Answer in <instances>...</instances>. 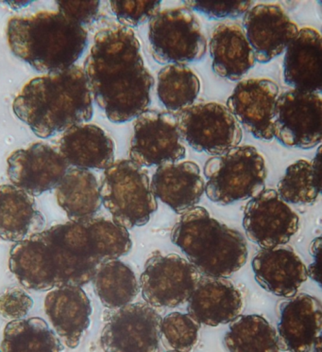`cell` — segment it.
<instances>
[{
	"label": "cell",
	"instance_id": "10",
	"mask_svg": "<svg viewBox=\"0 0 322 352\" xmlns=\"http://www.w3.org/2000/svg\"><path fill=\"white\" fill-rule=\"evenodd\" d=\"M185 155L177 116L158 110H146L138 116L130 142V160L141 167H160L179 162Z\"/></svg>",
	"mask_w": 322,
	"mask_h": 352
},
{
	"label": "cell",
	"instance_id": "7",
	"mask_svg": "<svg viewBox=\"0 0 322 352\" xmlns=\"http://www.w3.org/2000/svg\"><path fill=\"white\" fill-rule=\"evenodd\" d=\"M205 193L218 205L255 197L265 190V158L253 146H238L206 161Z\"/></svg>",
	"mask_w": 322,
	"mask_h": 352
},
{
	"label": "cell",
	"instance_id": "37",
	"mask_svg": "<svg viewBox=\"0 0 322 352\" xmlns=\"http://www.w3.org/2000/svg\"><path fill=\"white\" fill-rule=\"evenodd\" d=\"M56 3L60 14L84 28L87 25L93 23L99 16L100 2L97 0H89V1L62 0V1H57Z\"/></svg>",
	"mask_w": 322,
	"mask_h": 352
},
{
	"label": "cell",
	"instance_id": "1",
	"mask_svg": "<svg viewBox=\"0 0 322 352\" xmlns=\"http://www.w3.org/2000/svg\"><path fill=\"white\" fill-rule=\"evenodd\" d=\"M132 246L129 231L113 220L69 221L14 243L9 267L29 290L82 287L103 264L127 255Z\"/></svg>",
	"mask_w": 322,
	"mask_h": 352
},
{
	"label": "cell",
	"instance_id": "11",
	"mask_svg": "<svg viewBox=\"0 0 322 352\" xmlns=\"http://www.w3.org/2000/svg\"><path fill=\"white\" fill-rule=\"evenodd\" d=\"M100 344L104 352H158L162 316L147 303H130L111 310Z\"/></svg>",
	"mask_w": 322,
	"mask_h": 352
},
{
	"label": "cell",
	"instance_id": "30",
	"mask_svg": "<svg viewBox=\"0 0 322 352\" xmlns=\"http://www.w3.org/2000/svg\"><path fill=\"white\" fill-rule=\"evenodd\" d=\"M224 341L230 352H280L281 349L276 329L258 314L236 318Z\"/></svg>",
	"mask_w": 322,
	"mask_h": 352
},
{
	"label": "cell",
	"instance_id": "15",
	"mask_svg": "<svg viewBox=\"0 0 322 352\" xmlns=\"http://www.w3.org/2000/svg\"><path fill=\"white\" fill-rule=\"evenodd\" d=\"M69 167L57 147L42 142L14 151L7 160L12 185L34 197L56 188Z\"/></svg>",
	"mask_w": 322,
	"mask_h": 352
},
{
	"label": "cell",
	"instance_id": "16",
	"mask_svg": "<svg viewBox=\"0 0 322 352\" xmlns=\"http://www.w3.org/2000/svg\"><path fill=\"white\" fill-rule=\"evenodd\" d=\"M278 85L273 80H243L236 85L227 100V108L253 137L273 140V123L278 100Z\"/></svg>",
	"mask_w": 322,
	"mask_h": 352
},
{
	"label": "cell",
	"instance_id": "33",
	"mask_svg": "<svg viewBox=\"0 0 322 352\" xmlns=\"http://www.w3.org/2000/svg\"><path fill=\"white\" fill-rule=\"evenodd\" d=\"M200 325L188 314H168L162 318L161 337L173 351L191 352L198 341Z\"/></svg>",
	"mask_w": 322,
	"mask_h": 352
},
{
	"label": "cell",
	"instance_id": "38",
	"mask_svg": "<svg viewBox=\"0 0 322 352\" xmlns=\"http://www.w3.org/2000/svg\"><path fill=\"white\" fill-rule=\"evenodd\" d=\"M307 276H310L312 280L321 284L319 275V261H314V263L308 266V268H307Z\"/></svg>",
	"mask_w": 322,
	"mask_h": 352
},
{
	"label": "cell",
	"instance_id": "22",
	"mask_svg": "<svg viewBox=\"0 0 322 352\" xmlns=\"http://www.w3.org/2000/svg\"><path fill=\"white\" fill-rule=\"evenodd\" d=\"M156 199L183 214L197 207L205 192V181L200 167L192 161L170 163L158 167L150 181Z\"/></svg>",
	"mask_w": 322,
	"mask_h": 352
},
{
	"label": "cell",
	"instance_id": "23",
	"mask_svg": "<svg viewBox=\"0 0 322 352\" xmlns=\"http://www.w3.org/2000/svg\"><path fill=\"white\" fill-rule=\"evenodd\" d=\"M321 36L317 30L304 27L286 47L284 80L293 90L321 93Z\"/></svg>",
	"mask_w": 322,
	"mask_h": 352
},
{
	"label": "cell",
	"instance_id": "35",
	"mask_svg": "<svg viewBox=\"0 0 322 352\" xmlns=\"http://www.w3.org/2000/svg\"><path fill=\"white\" fill-rule=\"evenodd\" d=\"M186 8L192 12H200L209 19H235L245 14L253 6V1L238 0V1H205L190 0L183 1Z\"/></svg>",
	"mask_w": 322,
	"mask_h": 352
},
{
	"label": "cell",
	"instance_id": "19",
	"mask_svg": "<svg viewBox=\"0 0 322 352\" xmlns=\"http://www.w3.org/2000/svg\"><path fill=\"white\" fill-rule=\"evenodd\" d=\"M188 314L200 325L231 323L243 310V296L226 278L201 276L188 299Z\"/></svg>",
	"mask_w": 322,
	"mask_h": 352
},
{
	"label": "cell",
	"instance_id": "9",
	"mask_svg": "<svg viewBox=\"0 0 322 352\" xmlns=\"http://www.w3.org/2000/svg\"><path fill=\"white\" fill-rule=\"evenodd\" d=\"M177 117L183 140L197 152L221 155L242 140V128L235 116L218 102L194 104Z\"/></svg>",
	"mask_w": 322,
	"mask_h": 352
},
{
	"label": "cell",
	"instance_id": "5",
	"mask_svg": "<svg viewBox=\"0 0 322 352\" xmlns=\"http://www.w3.org/2000/svg\"><path fill=\"white\" fill-rule=\"evenodd\" d=\"M171 241L201 276L228 278L248 260L245 237L218 222L203 207L183 213L173 228Z\"/></svg>",
	"mask_w": 322,
	"mask_h": 352
},
{
	"label": "cell",
	"instance_id": "13",
	"mask_svg": "<svg viewBox=\"0 0 322 352\" xmlns=\"http://www.w3.org/2000/svg\"><path fill=\"white\" fill-rule=\"evenodd\" d=\"M200 276L195 266L177 254H158L146 263L141 294L153 308H175L187 302Z\"/></svg>",
	"mask_w": 322,
	"mask_h": 352
},
{
	"label": "cell",
	"instance_id": "31",
	"mask_svg": "<svg viewBox=\"0 0 322 352\" xmlns=\"http://www.w3.org/2000/svg\"><path fill=\"white\" fill-rule=\"evenodd\" d=\"M200 90V79L186 65H167L158 73L157 95L171 114L192 107Z\"/></svg>",
	"mask_w": 322,
	"mask_h": 352
},
{
	"label": "cell",
	"instance_id": "40",
	"mask_svg": "<svg viewBox=\"0 0 322 352\" xmlns=\"http://www.w3.org/2000/svg\"><path fill=\"white\" fill-rule=\"evenodd\" d=\"M167 352H176V351H167Z\"/></svg>",
	"mask_w": 322,
	"mask_h": 352
},
{
	"label": "cell",
	"instance_id": "4",
	"mask_svg": "<svg viewBox=\"0 0 322 352\" xmlns=\"http://www.w3.org/2000/svg\"><path fill=\"white\" fill-rule=\"evenodd\" d=\"M12 54L40 72L69 69L80 59L88 45L85 28L59 12H38L14 16L7 26Z\"/></svg>",
	"mask_w": 322,
	"mask_h": 352
},
{
	"label": "cell",
	"instance_id": "18",
	"mask_svg": "<svg viewBox=\"0 0 322 352\" xmlns=\"http://www.w3.org/2000/svg\"><path fill=\"white\" fill-rule=\"evenodd\" d=\"M279 343L288 352H314L321 340L322 306L308 294H296L279 307Z\"/></svg>",
	"mask_w": 322,
	"mask_h": 352
},
{
	"label": "cell",
	"instance_id": "17",
	"mask_svg": "<svg viewBox=\"0 0 322 352\" xmlns=\"http://www.w3.org/2000/svg\"><path fill=\"white\" fill-rule=\"evenodd\" d=\"M242 29L260 64L280 56L299 32L298 26L277 4H258L249 10L244 14Z\"/></svg>",
	"mask_w": 322,
	"mask_h": 352
},
{
	"label": "cell",
	"instance_id": "24",
	"mask_svg": "<svg viewBox=\"0 0 322 352\" xmlns=\"http://www.w3.org/2000/svg\"><path fill=\"white\" fill-rule=\"evenodd\" d=\"M58 150L72 167L106 170L115 162L114 140L95 124L75 125L58 140Z\"/></svg>",
	"mask_w": 322,
	"mask_h": 352
},
{
	"label": "cell",
	"instance_id": "39",
	"mask_svg": "<svg viewBox=\"0 0 322 352\" xmlns=\"http://www.w3.org/2000/svg\"><path fill=\"white\" fill-rule=\"evenodd\" d=\"M321 238H316L313 241H312L310 245V253L311 255L314 256V258H317V261H319V251H321Z\"/></svg>",
	"mask_w": 322,
	"mask_h": 352
},
{
	"label": "cell",
	"instance_id": "12",
	"mask_svg": "<svg viewBox=\"0 0 322 352\" xmlns=\"http://www.w3.org/2000/svg\"><path fill=\"white\" fill-rule=\"evenodd\" d=\"M321 93H284L276 102L273 138L286 147L312 149L321 144Z\"/></svg>",
	"mask_w": 322,
	"mask_h": 352
},
{
	"label": "cell",
	"instance_id": "25",
	"mask_svg": "<svg viewBox=\"0 0 322 352\" xmlns=\"http://www.w3.org/2000/svg\"><path fill=\"white\" fill-rule=\"evenodd\" d=\"M209 50L214 72L227 80H240L256 63L250 43L238 24H218L211 35Z\"/></svg>",
	"mask_w": 322,
	"mask_h": 352
},
{
	"label": "cell",
	"instance_id": "21",
	"mask_svg": "<svg viewBox=\"0 0 322 352\" xmlns=\"http://www.w3.org/2000/svg\"><path fill=\"white\" fill-rule=\"evenodd\" d=\"M45 311L60 340L74 349L90 326L92 305L84 289L62 286L49 291L45 298Z\"/></svg>",
	"mask_w": 322,
	"mask_h": 352
},
{
	"label": "cell",
	"instance_id": "34",
	"mask_svg": "<svg viewBox=\"0 0 322 352\" xmlns=\"http://www.w3.org/2000/svg\"><path fill=\"white\" fill-rule=\"evenodd\" d=\"M111 9L122 26L138 27L152 20L160 12L161 1H129L113 0Z\"/></svg>",
	"mask_w": 322,
	"mask_h": 352
},
{
	"label": "cell",
	"instance_id": "2",
	"mask_svg": "<svg viewBox=\"0 0 322 352\" xmlns=\"http://www.w3.org/2000/svg\"><path fill=\"white\" fill-rule=\"evenodd\" d=\"M84 70L92 97L110 122H130L150 107L154 78L130 28L112 25L97 32Z\"/></svg>",
	"mask_w": 322,
	"mask_h": 352
},
{
	"label": "cell",
	"instance_id": "6",
	"mask_svg": "<svg viewBox=\"0 0 322 352\" xmlns=\"http://www.w3.org/2000/svg\"><path fill=\"white\" fill-rule=\"evenodd\" d=\"M100 190L102 205L125 230L147 225L157 210L147 170L130 160L115 161L104 170Z\"/></svg>",
	"mask_w": 322,
	"mask_h": 352
},
{
	"label": "cell",
	"instance_id": "20",
	"mask_svg": "<svg viewBox=\"0 0 322 352\" xmlns=\"http://www.w3.org/2000/svg\"><path fill=\"white\" fill-rule=\"evenodd\" d=\"M255 280L262 288L281 298H292L307 280L301 256L286 245L262 249L253 260Z\"/></svg>",
	"mask_w": 322,
	"mask_h": 352
},
{
	"label": "cell",
	"instance_id": "27",
	"mask_svg": "<svg viewBox=\"0 0 322 352\" xmlns=\"http://www.w3.org/2000/svg\"><path fill=\"white\" fill-rule=\"evenodd\" d=\"M56 188V199L70 221L94 218L102 208L100 184L94 173L69 167Z\"/></svg>",
	"mask_w": 322,
	"mask_h": 352
},
{
	"label": "cell",
	"instance_id": "32",
	"mask_svg": "<svg viewBox=\"0 0 322 352\" xmlns=\"http://www.w3.org/2000/svg\"><path fill=\"white\" fill-rule=\"evenodd\" d=\"M321 146L312 162L299 160L286 168L276 192L288 204L308 205L318 199L321 190Z\"/></svg>",
	"mask_w": 322,
	"mask_h": 352
},
{
	"label": "cell",
	"instance_id": "14",
	"mask_svg": "<svg viewBox=\"0 0 322 352\" xmlns=\"http://www.w3.org/2000/svg\"><path fill=\"white\" fill-rule=\"evenodd\" d=\"M299 225L295 211L273 188L251 198L244 210L246 236L263 249L286 245L298 231Z\"/></svg>",
	"mask_w": 322,
	"mask_h": 352
},
{
	"label": "cell",
	"instance_id": "8",
	"mask_svg": "<svg viewBox=\"0 0 322 352\" xmlns=\"http://www.w3.org/2000/svg\"><path fill=\"white\" fill-rule=\"evenodd\" d=\"M148 40L152 56L161 65L198 62L207 52L200 21L186 7L158 12L148 24Z\"/></svg>",
	"mask_w": 322,
	"mask_h": 352
},
{
	"label": "cell",
	"instance_id": "29",
	"mask_svg": "<svg viewBox=\"0 0 322 352\" xmlns=\"http://www.w3.org/2000/svg\"><path fill=\"white\" fill-rule=\"evenodd\" d=\"M62 344L44 319L23 318L5 327L1 352H62Z\"/></svg>",
	"mask_w": 322,
	"mask_h": 352
},
{
	"label": "cell",
	"instance_id": "41",
	"mask_svg": "<svg viewBox=\"0 0 322 352\" xmlns=\"http://www.w3.org/2000/svg\"><path fill=\"white\" fill-rule=\"evenodd\" d=\"M0 352H1V351H0Z\"/></svg>",
	"mask_w": 322,
	"mask_h": 352
},
{
	"label": "cell",
	"instance_id": "36",
	"mask_svg": "<svg viewBox=\"0 0 322 352\" xmlns=\"http://www.w3.org/2000/svg\"><path fill=\"white\" fill-rule=\"evenodd\" d=\"M32 306L34 300L23 289L12 287L0 294V314L4 318L12 321L23 319Z\"/></svg>",
	"mask_w": 322,
	"mask_h": 352
},
{
	"label": "cell",
	"instance_id": "28",
	"mask_svg": "<svg viewBox=\"0 0 322 352\" xmlns=\"http://www.w3.org/2000/svg\"><path fill=\"white\" fill-rule=\"evenodd\" d=\"M92 281L95 295L110 310L129 305L139 293L135 272L119 258L103 264Z\"/></svg>",
	"mask_w": 322,
	"mask_h": 352
},
{
	"label": "cell",
	"instance_id": "26",
	"mask_svg": "<svg viewBox=\"0 0 322 352\" xmlns=\"http://www.w3.org/2000/svg\"><path fill=\"white\" fill-rule=\"evenodd\" d=\"M34 196L14 185L0 186V238L17 243L44 230Z\"/></svg>",
	"mask_w": 322,
	"mask_h": 352
},
{
	"label": "cell",
	"instance_id": "3",
	"mask_svg": "<svg viewBox=\"0 0 322 352\" xmlns=\"http://www.w3.org/2000/svg\"><path fill=\"white\" fill-rule=\"evenodd\" d=\"M12 110L40 138L89 122L94 107L84 69L74 65L30 80L12 102Z\"/></svg>",
	"mask_w": 322,
	"mask_h": 352
}]
</instances>
